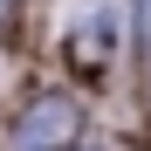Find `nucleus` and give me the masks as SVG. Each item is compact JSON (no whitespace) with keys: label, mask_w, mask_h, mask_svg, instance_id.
<instances>
[{"label":"nucleus","mask_w":151,"mask_h":151,"mask_svg":"<svg viewBox=\"0 0 151 151\" xmlns=\"http://www.w3.org/2000/svg\"><path fill=\"white\" fill-rule=\"evenodd\" d=\"M0 21H7V0H0Z\"/></svg>","instance_id":"7ed1b4c3"},{"label":"nucleus","mask_w":151,"mask_h":151,"mask_svg":"<svg viewBox=\"0 0 151 151\" xmlns=\"http://www.w3.org/2000/svg\"><path fill=\"white\" fill-rule=\"evenodd\" d=\"M76 103L69 96H41V103H28L21 110V124H14V151H69L76 144Z\"/></svg>","instance_id":"f257e3e1"},{"label":"nucleus","mask_w":151,"mask_h":151,"mask_svg":"<svg viewBox=\"0 0 151 151\" xmlns=\"http://www.w3.org/2000/svg\"><path fill=\"white\" fill-rule=\"evenodd\" d=\"M110 41H117V14L110 7H96V14H83V28H76V62H103L110 55Z\"/></svg>","instance_id":"f03ea898"}]
</instances>
